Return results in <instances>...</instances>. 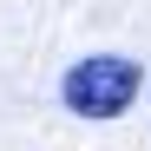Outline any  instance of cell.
I'll return each mask as SVG.
<instances>
[{"label": "cell", "instance_id": "cell-1", "mask_svg": "<svg viewBox=\"0 0 151 151\" xmlns=\"http://www.w3.org/2000/svg\"><path fill=\"white\" fill-rule=\"evenodd\" d=\"M138 92H145V66L125 59V53H92V59H79V66H66V79H59L66 112H72V118H92V125L132 112Z\"/></svg>", "mask_w": 151, "mask_h": 151}]
</instances>
